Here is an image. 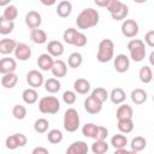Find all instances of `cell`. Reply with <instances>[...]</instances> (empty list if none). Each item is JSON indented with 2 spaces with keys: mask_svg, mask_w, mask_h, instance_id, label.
I'll return each instance as SVG.
<instances>
[{
  "mask_svg": "<svg viewBox=\"0 0 154 154\" xmlns=\"http://www.w3.org/2000/svg\"><path fill=\"white\" fill-rule=\"evenodd\" d=\"M79 128V114L75 108H67L64 113V129L67 132H75Z\"/></svg>",
  "mask_w": 154,
  "mask_h": 154,
  "instance_id": "obj_5",
  "label": "cell"
},
{
  "mask_svg": "<svg viewBox=\"0 0 154 154\" xmlns=\"http://www.w3.org/2000/svg\"><path fill=\"white\" fill-rule=\"evenodd\" d=\"M31 154H49L48 149H46L45 147H35L31 152Z\"/></svg>",
  "mask_w": 154,
  "mask_h": 154,
  "instance_id": "obj_48",
  "label": "cell"
},
{
  "mask_svg": "<svg viewBox=\"0 0 154 154\" xmlns=\"http://www.w3.org/2000/svg\"><path fill=\"white\" fill-rule=\"evenodd\" d=\"M51 71H52V73H53L54 77L61 78V77H65L66 76V73H67V66H66V64L63 60L58 59V60H54Z\"/></svg>",
  "mask_w": 154,
  "mask_h": 154,
  "instance_id": "obj_14",
  "label": "cell"
},
{
  "mask_svg": "<svg viewBox=\"0 0 154 154\" xmlns=\"http://www.w3.org/2000/svg\"><path fill=\"white\" fill-rule=\"evenodd\" d=\"M99 12L91 7H87L84 10H82V12L77 16L76 19V24L79 29L85 30V29H90L95 25H97L99 23Z\"/></svg>",
  "mask_w": 154,
  "mask_h": 154,
  "instance_id": "obj_1",
  "label": "cell"
},
{
  "mask_svg": "<svg viewBox=\"0 0 154 154\" xmlns=\"http://www.w3.org/2000/svg\"><path fill=\"white\" fill-rule=\"evenodd\" d=\"M154 52H152L150 53V55H149V61H150V65H154Z\"/></svg>",
  "mask_w": 154,
  "mask_h": 154,
  "instance_id": "obj_53",
  "label": "cell"
},
{
  "mask_svg": "<svg viewBox=\"0 0 154 154\" xmlns=\"http://www.w3.org/2000/svg\"><path fill=\"white\" fill-rule=\"evenodd\" d=\"M5 144H6V148L7 149H11V150H14L19 147V142H18V138H17V135H11L6 138L5 141Z\"/></svg>",
  "mask_w": 154,
  "mask_h": 154,
  "instance_id": "obj_42",
  "label": "cell"
},
{
  "mask_svg": "<svg viewBox=\"0 0 154 154\" xmlns=\"http://www.w3.org/2000/svg\"><path fill=\"white\" fill-rule=\"evenodd\" d=\"M26 83L32 88H38L41 87L43 83H45V79H43V75L37 71V70H30L28 73H26Z\"/></svg>",
  "mask_w": 154,
  "mask_h": 154,
  "instance_id": "obj_7",
  "label": "cell"
},
{
  "mask_svg": "<svg viewBox=\"0 0 154 154\" xmlns=\"http://www.w3.org/2000/svg\"><path fill=\"white\" fill-rule=\"evenodd\" d=\"M82 61H83L82 54L78 53V52H73V53L70 54V57L67 59V65L72 69H77L82 65Z\"/></svg>",
  "mask_w": 154,
  "mask_h": 154,
  "instance_id": "obj_31",
  "label": "cell"
},
{
  "mask_svg": "<svg viewBox=\"0 0 154 154\" xmlns=\"http://www.w3.org/2000/svg\"><path fill=\"white\" fill-rule=\"evenodd\" d=\"M14 29V22L6 20L2 16L0 17V34L1 35H8Z\"/></svg>",
  "mask_w": 154,
  "mask_h": 154,
  "instance_id": "obj_30",
  "label": "cell"
},
{
  "mask_svg": "<svg viewBox=\"0 0 154 154\" xmlns=\"http://www.w3.org/2000/svg\"><path fill=\"white\" fill-rule=\"evenodd\" d=\"M128 153V150L125 149V148H120V149H116V152H114V154H126Z\"/></svg>",
  "mask_w": 154,
  "mask_h": 154,
  "instance_id": "obj_51",
  "label": "cell"
},
{
  "mask_svg": "<svg viewBox=\"0 0 154 154\" xmlns=\"http://www.w3.org/2000/svg\"><path fill=\"white\" fill-rule=\"evenodd\" d=\"M84 108L89 114H97L102 109V102L96 100L94 96H88L84 101Z\"/></svg>",
  "mask_w": 154,
  "mask_h": 154,
  "instance_id": "obj_9",
  "label": "cell"
},
{
  "mask_svg": "<svg viewBox=\"0 0 154 154\" xmlns=\"http://www.w3.org/2000/svg\"><path fill=\"white\" fill-rule=\"evenodd\" d=\"M73 89L77 94L84 95L90 90V83H89V81H87L84 78H78L73 83Z\"/></svg>",
  "mask_w": 154,
  "mask_h": 154,
  "instance_id": "obj_21",
  "label": "cell"
},
{
  "mask_svg": "<svg viewBox=\"0 0 154 154\" xmlns=\"http://www.w3.org/2000/svg\"><path fill=\"white\" fill-rule=\"evenodd\" d=\"M131 100L136 105H142L147 101V93L141 88H136L131 91Z\"/></svg>",
  "mask_w": 154,
  "mask_h": 154,
  "instance_id": "obj_25",
  "label": "cell"
},
{
  "mask_svg": "<svg viewBox=\"0 0 154 154\" xmlns=\"http://www.w3.org/2000/svg\"><path fill=\"white\" fill-rule=\"evenodd\" d=\"M114 55V43L109 38H103L99 43L96 59L100 63H108Z\"/></svg>",
  "mask_w": 154,
  "mask_h": 154,
  "instance_id": "obj_2",
  "label": "cell"
},
{
  "mask_svg": "<svg viewBox=\"0 0 154 154\" xmlns=\"http://www.w3.org/2000/svg\"><path fill=\"white\" fill-rule=\"evenodd\" d=\"M132 107L130 105H120L116 112V117L118 120H122V119H132Z\"/></svg>",
  "mask_w": 154,
  "mask_h": 154,
  "instance_id": "obj_19",
  "label": "cell"
},
{
  "mask_svg": "<svg viewBox=\"0 0 154 154\" xmlns=\"http://www.w3.org/2000/svg\"><path fill=\"white\" fill-rule=\"evenodd\" d=\"M126 154H137L136 152H134V150H128V153Z\"/></svg>",
  "mask_w": 154,
  "mask_h": 154,
  "instance_id": "obj_54",
  "label": "cell"
},
{
  "mask_svg": "<svg viewBox=\"0 0 154 154\" xmlns=\"http://www.w3.org/2000/svg\"><path fill=\"white\" fill-rule=\"evenodd\" d=\"M108 150V144L106 141H95L91 144V152L94 154H105Z\"/></svg>",
  "mask_w": 154,
  "mask_h": 154,
  "instance_id": "obj_34",
  "label": "cell"
},
{
  "mask_svg": "<svg viewBox=\"0 0 154 154\" xmlns=\"http://www.w3.org/2000/svg\"><path fill=\"white\" fill-rule=\"evenodd\" d=\"M122 5H123V2L119 1V0H108V4H107V6H106V8H107L108 12L112 14V13L117 12V11L122 7Z\"/></svg>",
  "mask_w": 154,
  "mask_h": 154,
  "instance_id": "obj_46",
  "label": "cell"
},
{
  "mask_svg": "<svg viewBox=\"0 0 154 154\" xmlns=\"http://www.w3.org/2000/svg\"><path fill=\"white\" fill-rule=\"evenodd\" d=\"M48 126H49V123L47 119L45 118H38L35 123H34V130L37 132V134H43L48 130Z\"/></svg>",
  "mask_w": 154,
  "mask_h": 154,
  "instance_id": "obj_36",
  "label": "cell"
},
{
  "mask_svg": "<svg viewBox=\"0 0 154 154\" xmlns=\"http://www.w3.org/2000/svg\"><path fill=\"white\" fill-rule=\"evenodd\" d=\"M12 116L16 119L22 120L26 117V108L23 105H14L13 108H12Z\"/></svg>",
  "mask_w": 154,
  "mask_h": 154,
  "instance_id": "obj_39",
  "label": "cell"
},
{
  "mask_svg": "<svg viewBox=\"0 0 154 154\" xmlns=\"http://www.w3.org/2000/svg\"><path fill=\"white\" fill-rule=\"evenodd\" d=\"M108 97L111 99L112 103H114V105H120V103H123V102L125 101L126 94H125V91H124L122 88H114V89H112V91H111V94L108 95Z\"/></svg>",
  "mask_w": 154,
  "mask_h": 154,
  "instance_id": "obj_20",
  "label": "cell"
},
{
  "mask_svg": "<svg viewBox=\"0 0 154 154\" xmlns=\"http://www.w3.org/2000/svg\"><path fill=\"white\" fill-rule=\"evenodd\" d=\"M18 82V76L14 73V72H11V73H6L1 77V85L6 89H11L13 88Z\"/></svg>",
  "mask_w": 154,
  "mask_h": 154,
  "instance_id": "obj_23",
  "label": "cell"
},
{
  "mask_svg": "<svg viewBox=\"0 0 154 154\" xmlns=\"http://www.w3.org/2000/svg\"><path fill=\"white\" fill-rule=\"evenodd\" d=\"M41 4H43V5H46V6H51V5H54V4H55V0H51V1L41 0Z\"/></svg>",
  "mask_w": 154,
  "mask_h": 154,
  "instance_id": "obj_50",
  "label": "cell"
},
{
  "mask_svg": "<svg viewBox=\"0 0 154 154\" xmlns=\"http://www.w3.org/2000/svg\"><path fill=\"white\" fill-rule=\"evenodd\" d=\"M17 46V42L12 38H2L0 40V53L4 55L11 54L14 52V48Z\"/></svg>",
  "mask_w": 154,
  "mask_h": 154,
  "instance_id": "obj_18",
  "label": "cell"
},
{
  "mask_svg": "<svg viewBox=\"0 0 154 154\" xmlns=\"http://www.w3.org/2000/svg\"><path fill=\"white\" fill-rule=\"evenodd\" d=\"M57 14L61 18H66L72 12V4L67 0H63L57 5Z\"/></svg>",
  "mask_w": 154,
  "mask_h": 154,
  "instance_id": "obj_16",
  "label": "cell"
},
{
  "mask_svg": "<svg viewBox=\"0 0 154 154\" xmlns=\"http://www.w3.org/2000/svg\"><path fill=\"white\" fill-rule=\"evenodd\" d=\"M17 69V63L13 58H2L0 59V73L6 75L14 72Z\"/></svg>",
  "mask_w": 154,
  "mask_h": 154,
  "instance_id": "obj_13",
  "label": "cell"
},
{
  "mask_svg": "<svg viewBox=\"0 0 154 154\" xmlns=\"http://www.w3.org/2000/svg\"><path fill=\"white\" fill-rule=\"evenodd\" d=\"M88 150L89 147L84 141H76L67 147L66 154H88Z\"/></svg>",
  "mask_w": 154,
  "mask_h": 154,
  "instance_id": "obj_12",
  "label": "cell"
},
{
  "mask_svg": "<svg viewBox=\"0 0 154 154\" xmlns=\"http://www.w3.org/2000/svg\"><path fill=\"white\" fill-rule=\"evenodd\" d=\"M14 57L18 60L25 61L31 57V48L26 43H17L14 48Z\"/></svg>",
  "mask_w": 154,
  "mask_h": 154,
  "instance_id": "obj_11",
  "label": "cell"
},
{
  "mask_svg": "<svg viewBox=\"0 0 154 154\" xmlns=\"http://www.w3.org/2000/svg\"><path fill=\"white\" fill-rule=\"evenodd\" d=\"M138 77H140V81H141L142 83H144V84L150 83L152 79H153V71H152V69H150L149 66H147V65L142 66V67L140 69Z\"/></svg>",
  "mask_w": 154,
  "mask_h": 154,
  "instance_id": "obj_26",
  "label": "cell"
},
{
  "mask_svg": "<svg viewBox=\"0 0 154 154\" xmlns=\"http://www.w3.org/2000/svg\"><path fill=\"white\" fill-rule=\"evenodd\" d=\"M144 42H146L149 47H154V30H149V31L144 35Z\"/></svg>",
  "mask_w": 154,
  "mask_h": 154,
  "instance_id": "obj_47",
  "label": "cell"
},
{
  "mask_svg": "<svg viewBox=\"0 0 154 154\" xmlns=\"http://www.w3.org/2000/svg\"><path fill=\"white\" fill-rule=\"evenodd\" d=\"M128 49L130 52V58L136 63H140L146 58V46L140 38L130 40L128 42Z\"/></svg>",
  "mask_w": 154,
  "mask_h": 154,
  "instance_id": "obj_3",
  "label": "cell"
},
{
  "mask_svg": "<svg viewBox=\"0 0 154 154\" xmlns=\"http://www.w3.org/2000/svg\"><path fill=\"white\" fill-rule=\"evenodd\" d=\"M96 128H97V125H95V124H93V123H88V124L83 125V128H82V134H83L85 137L95 138Z\"/></svg>",
  "mask_w": 154,
  "mask_h": 154,
  "instance_id": "obj_40",
  "label": "cell"
},
{
  "mask_svg": "<svg viewBox=\"0 0 154 154\" xmlns=\"http://www.w3.org/2000/svg\"><path fill=\"white\" fill-rule=\"evenodd\" d=\"M47 51H48V54L53 58V57H60L63 53H64V46L60 41H57V40H53V41H49L48 45H47Z\"/></svg>",
  "mask_w": 154,
  "mask_h": 154,
  "instance_id": "obj_15",
  "label": "cell"
},
{
  "mask_svg": "<svg viewBox=\"0 0 154 154\" xmlns=\"http://www.w3.org/2000/svg\"><path fill=\"white\" fill-rule=\"evenodd\" d=\"M128 14H129V7H128V5L123 4L122 7L117 12L112 13L111 16H112V19H114V20H123V19L126 18Z\"/></svg>",
  "mask_w": 154,
  "mask_h": 154,
  "instance_id": "obj_38",
  "label": "cell"
},
{
  "mask_svg": "<svg viewBox=\"0 0 154 154\" xmlns=\"http://www.w3.org/2000/svg\"><path fill=\"white\" fill-rule=\"evenodd\" d=\"M95 4L97 6H101V7H106L107 4H108V0H103V1H99V0H95Z\"/></svg>",
  "mask_w": 154,
  "mask_h": 154,
  "instance_id": "obj_49",
  "label": "cell"
},
{
  "mask_svg": "<svg viewBox=\"0 0 154 154\" xmlns=\"http://www.w3.org/2000/svg\"><path fill=\"white\" fill-rule=\"evenodd\" d=\"M8 5H11V2H10V0H2V1H0V6H8Z\"/></svg>",
  "mask_w": 154,
  "mask_h": 154,
  "instance_id": "obj_52",
  "label": "cell"
},
{
  "mask_svg": "<svg viewBox=\"0 0 154 154\" xmlns=\"http://www.w3.org/2000/svg\"><path fill=\"white\" fill-rule=\"evenodd\" d=\"M76 99H77L76 93L72 91V90H66L63 94V100H64V102L66 105H73L76 102Z\"/></svg>",
  "mask_w": 154,
  "mask_h": 154,
  "instance_id": "obj_45",
  "label": "cell"
},
{
  "mask_svg": "<svg viewBox=\"0 0 154 154\" xmlns=\"http://www.w3.org/2000/svg\"><path fill=\"white\" fill-rule=\"evenodd\" d=\"M22 99H23V101H24L25 103H28V105H34V103L37 101V99H38V94H37V91H36L35 89L28 88V89H25V90L22 93Z\"/></svg>",
  "mask_w": 154,
  "mask_h": 154,
  "instance_id": "obj_24",
  "label": "cell"
},
{
  "mask_svg": "<svg viewBox=\"0 0 154 154\" xmlns=\"http://www.w3.org/2000/svg\"><path fill=\"white\" fill-rule=\"evenodd\" d=\"M130 146H131V150L138 153V152H141V150H143V149L146 148V146H147V140H146L144 137H142V136H136L135 138H132Z\"/></svg>",
  "mask_w": 154,
  "mask_h": 154,
  "instance_id": "obj_28",
  "label": "cell"
},
{
  "mask_svg": "<svg viewBox=\"0 0 154 154\" xmlns=\"http://www.w3.org/2000/svg\"><path fill=\"white\" fill-rule=\"evenodd\" d=\"M91 96H94L96 100H99L100 102L103 103V102L108 99V93H107V90H106L105 88L99 87V88H95V89L91 91Z\"/></svg>",
  "mask_w": 154,
  "mask_h": 154,
  "instance_id": "obj_37",
  "label": "cell"
},
{
  "mask_svg": "<svg viewBox=\"0 0 154 154\" xmlns=\"http://www.w3.org/2000/svg\"><path fill=\"white\" fill-rule=\"evenodd\" d=\"M54 59L48 54V53H43L37 58V65L42 71H48L52 70Z\"/></svg>",
  "mask_w": 154,
  "mask_h": 154,
  "instance_id": "obj_17",
  "label": "cell"
},
{
  "mask_svg": "<svg viewBox=\"0 0 154 154\" xmlns=\"http://www.w3.org/2000/svg\"><path fill=\"white\" fill-rule=\"evenodd\" d=\"M30 38L36 45H42L47 41V34L42 29H34L30 31Z\"/></svg>",
  "mask_w": 154,
  "mask_h": 154,
  "instance_id": "obj_22",
  "label": "cell"
},
{
  "mask_svg": "<svg viewBox=\"0 0 154 154\" xmlns=\"http://www.w3.org/2000/svg\"><path fill=\"white\" fill-rule=\"evenodd\" d=\"M77 32H78L77 29H75V28H67V29L64 31V34H63L64 41H65L67 45H72V41H73V38H75V36H76Z\"/></svg>",
  "mask_w": 154,
  "mask_h": 154,
  "instance_id": "obj_41",
  "label": "cell"
},
{
  "mask_svg": "<svg viewBox=\"0 0 154 154\" xmlns=\"http://www.w3.org/2000/svg\"><path fill=\"white\" fill-rule=\"evenodd\" d=\"M122 34L128 37L132 38L138 34V24L134 19H125L122 24Z\"/></svg>",
  "mask_w": 154,
  "mask_h": 154,
  "instance_id": "obj_6",
  "label": "cell"
},
{
  "mask_svg": "<svg viewBox=\"0 0 154 154\" xmlns=\"http://www.w3.org/2000/svg\"><path fill=\"white\" fill-rule=\"evenodd\" d=\"M43 84H45V89L48 93H52V94L58 93L60 90V88H61V84L57 78H48L47 81H45Z\"/></svg>",
  "mask_w": 154,
  "mask_h": 154,
  "instance_id": "obj_27",
  "label": "cell"
},
{
  "mask_svg": "<svg viewBox=\"0 0 154 154\" xmlns=\"http://www.w3.org/2000/svg\"><path fill=\"white\" fill-rule=\"evenodd\" d=\"M108 136V130L105 128V126H101V125H97L96 128V134H95V141H105Z\"/></svg>",
  "mask_w": 154,
  "mask_h": 154,
  "instance_id": "obj_44",
  "label": "cell"
},
{
  "mask_svg": "<svg viewBox=\"0 0 154 154\" xmlns=\"http://www.w3.org/2000/svg\"><path fill=\"white\" fill-rule=\"evenodd\" d=\"M42 23V18L41 14L37 11H29L25 16V24L29 29L34 30V29H38L40 25Z\"/></svg>",
  "mask_w": 154,
  "mask_h": 154,
  "instance_id": "obj_8",
  "label": "cell"
},
{
  "mask_svg": "<svg viewBox=\"0 0 154 154\" xmlns=\"http://www.w3.org/2000/svg\"><path fill=\"white\" fill-rule=\"evenodd\" d=\"M118 130L123 134H129L134 130V122L132 119H122L118 120Z\"/></svg>",
  "mask_w": 154,
  "mask_h": 154,
  "instance_id": "obj_32",
  "label": "cell"
},
{
  "mask_svg": "<svg viewBox=\"0 0 154 154\" xmlns=\"http://www.w3.org/2000/svg\"><path fill=\"white\" fill-rule=\"evenodd\" d=\"M17 16H18V10H17V7H16L14 5L11 4V5H8V6L5 7L2 17H4L6 20L13 22V20L17 18Z\"/></svg>",
  "mask_w": 154,
  "mask_h": 154,
  "instance_id": "obj_33",
  "label": "cell"
},
{
  "mask_svg": "<svg viewBox=\"0 0 154 154\" xmlns=\"http://www.w3.org/2000/svg\"><path fill=\"white\" fill-rule=\"evenodd\" d=\"M130 67V60L125 54H118L114 58V69L119 73H124Z\"/></svg>",
  "mask_w": 154,
  "mask_h": 154,
  "instance_id": "obj_10",
  "label": "cell"
},
{
  "mask_svg": "<svg viewBox=\"0 0 154 154\" xmlns=\"http://www.w3.org/2000/svg\"><path fill=\"white\" fill-rule=\"evenodd\" d=\"M111 144L116 148V149H120V148H125V146L128 144V138L126 136L122 135V134H117L111 138Z\"/></svg>",
  "mask_w": 154,
  "mask_h": 154,
  "instance_id": "obj_29",
  "label": "cell"
},
{
  "mask_svg": "<svg viewBox=\"0 0 154 154\" xmlns=\"http://www.w3.org/2000/svg\"><path fill=\"white\" fill-rule=\"evenodd\" d=\"M47 140L48 142H51L52 144H58L63 141V134L60 130L58 129H53L51 131H48V135H47Z\"/></svg>",
  "mask_w": 154,
  "mask_h": 154,
  "instance_id": "obj_35",
  "label": "cell"
},
{
  "mask_svg": "<svg viewBox=\"0 0 154 154\" xmlns=\"http://www.w3.org/2000/svg\"><path fill=\"white\" fill-rule=\"evenodd\" d=\"M38 109L43 114H55L60 109V102L55 96H43L38 101Z\"/></svg>",
  "mask_w": 154,
  "mask_h": 154,
  "instance_id": "obj_4",
  "label": "cell"
},
{
  "mask_svg": "<svg viewBox=\"0 0 154 154\" xmlns=\"http://www.w3.org/2000/svg\"><path fill=\"white\" fill-rule=\"evenodd\" d=\"M87 45V36L83 32H77L73 41H72V46L75 47H84Z\"/></svg>",
  "mask_w": 154,
  "mask_h": 154,
  "instance_id": "obj_43",
  "label": "cell"
}]
</instances>
